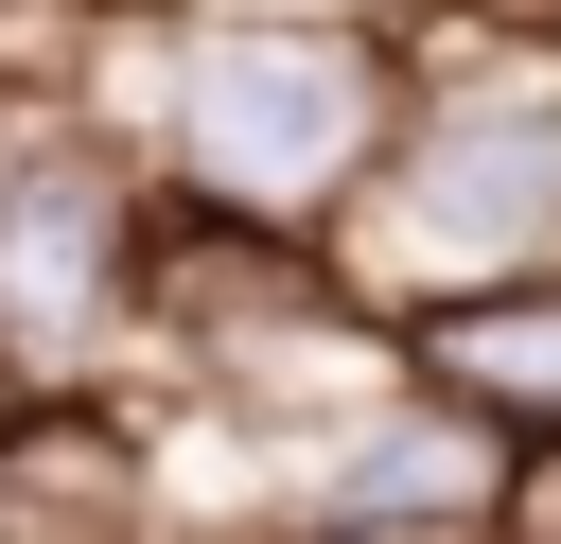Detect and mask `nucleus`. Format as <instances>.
<instances>
[{"instance_id":"0eeeda50","label":"nucleus","mask_w":561,"mask_h":544,"mask_svg":"<svg viewBox=\"0 0 561 544\" xmlns=\"http://www.w3.org/2000/svg\"><path fill=\"white\" fill-rule=\"evenodd\" d=\"M298 18H386V0H298Z\"/></svg>"},{"instance_id":"6e6552de","label":"nucleus","mask_w":561,"mask_h":544,"mask_svg":"<svg viewBox=\"0 0 561 544\" xmlns=\"http://www.w3.org/2000/svg\"><path fill=\"white\" fill-rule=\"evenodd\" d=\"M18 123H35V105H18V88H0V140H18Z\"/></svg>"},{"instance_id":"7ed1b4c3","label":"nucleus","mask_w":561,"mask_h":544,"mask_svg":"<svg viewBox=\"0 0 561 544\" xmlns=\"http://www.w3.org/2000/svg\"><path fill=\"white\" fill-rule=\"evenodd\" d=\"M158 246H175L158 175L105 123L35 105L0 140V369L35 404H105L140 369V333H158Z\"/></svg>"},{"instance_id":"423d86ee","label":"nucleus","mask_w":561,"mask_h":544,"mask_svg":"<svg viewBox=\"0 0 561 544\" xmlns=\"http://www.w3.org/2000/svg\"><path fill=\"white\" fill-rule=\"evenodd\" d=\"M280 544H491V526H280Z\"/></svg>"},{"instance_id":"f03ea898","label":"nucleus","mask_w":561,"mask_h":544,"mask_svg":"<svg viewBox=\"0 0 561 544\" xmlns=\"http://www.w3.org/2000/svg\"><path fill=\"white\" fill-rule=\"evenodd\" d=\"M333 281L403 333L456 298L561 281V18H456L421 0L403 35V140L333 228Z\"/></svg>"},{"instance_id":"20e7f679","label":"nucleus","mask_w":561,"mask_h":544,"mask_svg":"<svg viewBox=\"0 0 561 544\" xmlns=\"http://www.w3.org/2000/svg\"><path fill=\"white\" fill-rule=\"evenodd\" d=\"M403 386L456 404V421H491L508 456H543V439H561V281H526V298H456V316H403Z\"/></svg>"},{"instance_id":"39448f33","label":"nucleus","mask_w":561,"mask_h":544,"mask_svg":"<svg viewBox=\"0 0 561 544\" xmlns=\"http://www.w3.org/2000/svg\"><path fill=\"white\" fill-rule=\"evenodd\" d=\"M491 544H561V439H543V456H508V509H491Z\"/></svg>"},{"instance_id":"f257e3e1","label":"nucleus","mask_w":561,"mask_h":544,"mask_svg":"<svg viewBox=\"0 0 561 544\" xmlns=\"http://www.w3.org/2000/svg\"><path fill=\"white\" fill-rule=\"evenodd\" d=\"M70 123H105L175 228L333 246L403 140V35L298 18V0H175V18H123L70 53Z\"/></svg>"}]
</instances>
